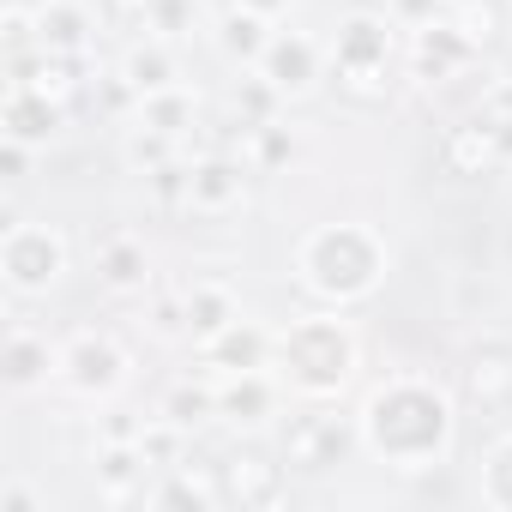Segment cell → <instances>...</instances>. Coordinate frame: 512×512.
Listing matches in <instances>:
<instances>
[{"label":"cell","instance_id":"6da1fadb","mask_svg":"<svg viewBox=\"0 0 512 512\" xmlns=\"http://www.w3.org/2000/svg\"><path fill=\"white\" fill-rule=\"evenodd\" d=\"M356 428H362V452L398 476H422V470H440L458 446V404L440 380L428 374H386L362 410H356Z\"/></svg>","mask_w":512,"mask_h":512},{"label":"cell","instance_id":"7a4b0ae2","mask_svg":"<svg viewBox=\"0 0 512 512\" xmlns=\"http://www.w3.org/2000/svg\"><path fill=\"white\" fill-rule=\"evenodd\" d=\"M290 272L320 308H356V302L380 296V284L392 272V253H386V235L374 223L344 217V223H314L296 241Z\"/></svg>","mask_w":512,"mask_h":512},{"label":"cell","instance_id":"3957f363","mask_svg":"<svg viewBox=\"0 0 512 512\" xmlns=\"http://www.w3.org/2000/svg\"><path fill=\"white\" fill-rule=\"evenodd\" d=\"M362 368V338L356 326L344 320V308H320V314H302L278 332V350H272V374L284 380L290 398L302 404H338L350 392Z\"/></svg>","mask_w":512,"mask_h":512},{"label":"cell","instance_id":"277c9868","mask_svg":"<svg viewBox=\"0 0 512 512\" xmlns=\"http://www.w3.org/2000/svg\"><path fill=\"white\" fill-rule=\"evenodd\" d=\"M398 55H404V43H398L392 13H350V19H338V37H332V49H326L332 79H338L356 103H380V97L392 91Z\"/></svg>","mask_w":512,"mask_h":512},{"label":"cell","instance_id":"5b68a950","mask_svg":"<svg viewBox=\"0 0 512 512\" xmlns=\"http://www.w3.org/2000/svg\"><path fill=\"white\" fill-rule=\"evenodd\" d=\"M73 266V247L55 223H7L0 235V284H7L19 302L49 296Z\"/></svg>","mask_w":512,"mask_h":512},{"label":"cell","instance_id":"8992f818","mask_svg":"<svg viewBox=\"0 0 512 512\" xmlns=\"http://www.w3.org/2000/svg\"><path fill=\"white\" fill-rule=\"evenodd\" d=\"M356 452H362V428H356V416H338L332 404H302L284 422V464L290 470L326 476V470L350 464Z\"/></svg>","mask_w":512,"mask_h":512},{"label":"cell","instance_id":"52a82bcc","mask_svg":"<svg viewBox=\"0 0 512 512\" xmlns=\"http://www.w3.org/2000/svg\"><path fill=\"white\" fill-rule=\"evenodd\" d=\"M127 368L133 362H127V350H121L115 332L85 326L67 344H55V386L73 392V398H115L127 386Z\"/></svg>","mask_w":512,"mask_h":512},{"label":"cell","instance_id":"ba28073f","mask_svg":"<svg viewBox=\"0 0 512 512\" xmlns=\"http://www.w3.org/2000/svg\"><path fill=\"white\" fill-rule=\"evenodd\" d=\"M217 476H223V500L241 506V512H272V506L290 500V464H284V452L272 458L260 446H235L217 464Z\"/></svg>","mask_w":512,"mask_h":512},{"label":"cell","instance_id":"9c48e42d","mask_svg":"<svg viewBox=\"0 0 512 512\" xmlns=\"http://www.w3.org/2000/svg\"><path fill=\"white\" fill-rule=\"evenodd\" d=\"M476 55H482V49L458 31L452 13L434 19V25H422V31H410V43H404V67H410L416 85H446V79H458Z\"/></svg>","mask_w":512,"mask_h":512},{"label":"cell","instance_id":"30bf717a","mask_svg":"<svg viewBox=\"0 0 512 512\" xmlns=\"http://www.w3.org/2000/svg\"><path fill=\"white\" fill-rule=\"evenodd\" d=\"M211 380H217V374H211ZM278 404H284V380H278L272 368L223 374V380H217V422L235 428V434H260V428H272Z\"/></svg>","mask_w":512,"mask_h":512},{"label":"cell","instance_id":"8fae6325","mask_svg":"<svg viewBox=\"0 0 512 512\" xmlns=\"http://www.w3.org/2000/svg\"><path fill=\"white\" fill-rule=\"evenodd\" d=\"M326 49L314 43V37H302V31H278L272 37V49L260 55V73L278 85V97L284 103H302V97H314L320 91V79H326Z\"/></svg>","mask_w":512,"mask_h":512},{"label":"cell","instance_id":"7c38bea8","mask_svg":"<svg viewBox=\"0 0 512 512\" xmlns=\"http://www.w3.org/2000/svg\"><path fill=\"white\" fill-rule=\"evenodd\" d=\"M247 157H223V151H205L187 163V211L199 217H229L247 205Z\"/></svg>","mask_w":512,"mask_h":512},{"label":"cell","instance_id":"4fadbf2b","mask_svg":"<svg viewBox=\"0 0 512 512\" xmlns=\"http://www.w3.org/2000/svg\"><path fill=\"white\" fill-rule=\"evenodd\" d=\"M272 350H278V332H266L260 320H235V326H223L211 344H199V362H205V374H253V368H272Z\"/></svg>","mask_w":512,"mask_h":512},{"label":"cell","instance_id":"5bb4252c","mask_svg":"<svg viewBox=\"0 0 512 512\" xmlns=\"http://www.w3.org/2000/svg\"><path fill=\"white\" fill-rule=\"evenodd\" d=\"M67 121V103L31 91V85H7V103H0V139H19L31 151H43Z\"/></svg>","mask_w":512,"mask_h":512},{"label":"cell","instance_id":"9a60e30c","mask_svg":"<svg viewBox=\"0 0 512 512\" xmlns=\"http://www.w3.org/2000/svg\"><path fill=\"white\" fill-rule=\"evenodd\" d=\"M440 163H446V175L476 181V175H494V169H500V163H512V157H506L500 133H494L482 115H470V121L446 127V139H440Z\"/></svg>","mask_w":512,"mask_h":512},{"label":"cell","instance_id":"2e32d148","mask_svg":"<svg viewBox=\"0 0 512 512\" xmlns=\"http://www.w3.org/2000/svg\"><path fill=\"white\" fill-rule=\"evenodd\" d=\"M97 284L109 296H145L151 290V247L133 229H115L97 241Z\"/></svg>","mask_w":512,"mask_h":512},{"label":"cell","instance_id":"e0dca14e","mask_svg":"<svg viewBox=\"0 0 512 512\" xmlns=\"http://www.w3.org/2000/svg\"><path fill=\"white\" fill-rule=\"evenodd\" d=\"M241 320V302H235V290L223 284V278H193V284H181V338H193V344H211L223 326H235Z\"/></svg>","mask_w":512,"mask_h":512},{"label":"cell","instance_id":"ac0fdd59","mask_svg":"<svg viewBox=\"0 0 512 512\" xmlns=\"http://www.w3.org/2000/svg\"><path fill=\"white\" fill-rule=\"evenodd\" d=\"M145 476L151 458L139 452V440H103L97 446V500L103 506H127V500H145Z\"/></svg>","mask_w":512,"mask_h":512},{"label":"cell","instance_id":"d6986e66","mask_svg":"<svg viewBox=\"0 0 512 512\" xmlns=\"http://www.w3.org/2000/svg\"><path fill=\"white\" fill-rule=\"evenodd\" d=\"M145 506H157V512H211V506H223V476L193 470L181 458V464L157 470V482L145 488Z\"/></svg>","mask_w":512,"mask_h":512},{"label":"cell","instance_id":"ffe728a7","mask_svg":"<svg viewBox=\"0 0 512 512\" xmlns=\"http://www.w3.org/2000/svg\"><path fill=\"white\" fill-rule=\"evenodd\" d=\"M97 43V13L85 0H43L37 7V49L49 55H91Z\"/></svg>","mask_w":512,"mask_h":512},{"label":"cell","instance_id":"44dd1931","mask_svg":"<svg viewBox=\"0 0 512 512\" xmlns=\"http://www.w3.org/2000/svg\"><path fill=\"white\" fill-rule=\"evenodd\" d=\"M272 37H278V25L260 19V13H247V7H235V0H229V13L211 25V43H217V55L229 67H260V55L272 49Z\"/></svg>","mask_w":512,"mask_h":512},{"label":"cell","instance_id":"7402d4cb","mask_svg":"<svg viewBox=\"0 0 512 512\" xmlns=\"http://www.w3.org/2000/svg\"><path fill=\"white\" fill-rule=\"evenodd\" d=\"M0 374H7L13 392L49 386V380H55V350H49V338L31 332V326H13V332H7V356H0Z\"/></svg>","mask_w":512,"mask_h":512},{"label":"cell","instance_id":"603a6c76","mask_svg":"<svg viewBox=\"0 0 512 512\" xmlns=\"http://www.w3.org/2000/svg\"><path fill=\"white\" fill-rule=\"evenodd\" d=\"M139 97H157V91H169V85H181V61H175V43H163V37H145V43H133L127 55H121V67H115Z\"/></svg>","mask_w":512,"mask_h":512},{"label":"cell","instance_id":"cb8c5ba5","mask_svg":"<svg viewBox=\"0 0 512 512\" xmlns=\"http://www.w3.org/2000/svg\"><path fill=\"white\" fill-rule=\"evenodd\" d=\"M133 121H145V127H157V133H169L175 145H187L193 127H199V97H193L187 85H169V91H157V97H139Z\"/></svg>","mask_w":512,"mask_h":512},{"label":"cell","instance_id":"d4e9b609","mask_svg":"<svg viewBox=\"0 0 512 512\" xmlns=\"http://www.w3.org/2000/svg\"><path fill=\"white\" fill-rule=\"evenodd\" d=\"M278 115H284L278 85H272L260 67H241V79L229 85V121L247 133V127H266V121H278Z\"/></svg>","mask_w":512,"mask_h":512},{"label":"cell","instance_id":"484cf974","mask_svg":"<svg viewBox=\"0 0 512 512\" xmlns=\"http://www.w3.org/2000/svg\"><path fill=\"white\" fill-rule=\"evenodd\" d=\"M157 416H169L175 428H205V422H217V380L211 374H187V380H175L169 392H163V404H157Z\"/></svg>","mask_w":512,"mask_h":512},{"label":"cell","instance_id":"4316f807","mask_svg":"<svg viewBox=\"0 0 512 512\" xmlns=\"http://www.w3.org/2000/svg\"><path fill=\"white\" fill-rule=\"evenodd\" d=\"M470 398L482 410H512V350L488 344L470 356Z\"/></svg>","mask_w":512,"mask_h":512},{"label":"cell","instance_id":"83f0119b","mask_svg":"<svg viewBox=\"0 0 512 512\" xmlns=\"http://www.w3.org/2000/svg\"><path fill=\"white\" fill-rule=\"evenodd\" d=\"M181 157V145L169 139V133H157V127H145V121H133L127 133H121V163L133 169V175H157L163 163H175Z\"/></svg>","mask_w":512,"mask_h":512},{"label":"cell","instance_id":"f1b7e54d","mask_svg":"<svg viewBox=\"0 0 512 512\" xmlns=\"http://www.w3.org/2000/svg\"><path fill=\"white\" fill-rule=\"evenodd\" d=\"M241 157H247L253 175H266V169L290 163V157H296V133L284 127V115L266 121V127H247V133H241Z\"/></svg>","mask_w":512,"mask_h":512},{"label":"cell","instance_id":"f546056e","mask_svg":"<svg viewBox=\"0 0 512 512\" xmlns=\"http://www.w3.org/2000/svg\"><path fill=\"white\" fill-rule=\"evenodd\" d=\"M476 500L488 512H512V434H500L482 452V476H476Z\"/></svg>","mask_w":512,"mask_h":512},{"label":"cell","instance_id":"4dcf8cb0","mask_svg":"<svg viewBox=\"0 0 512 512\" xmlns=\"http://www.w3.org/2000/svg\"><path fill=\"white\" fill-rule=\"evenodd\" d=\"M145 37H163V43H175V37H193V19H199V0H145Z\"/></svg>","mask_w":512,"mask_h":512},{"label":"cell","instance_id":"1f68e13d","mask_svg":"<svg viewBox=\"0 0 512 512\" xmlns=\"http://www.w3.org/2000/svg\"><path fill=\"white\" fill-rule=\"evenodd\" d=\"M452 19H458V31H464L476 49H488V43L500 37V13H494V0H470V7H452Z\"/></svg>","mask_w":512,"mask_h":512},{"label":"cell","instance_id":"d6a6232c","mask_svg":"<svg viewBox=\"0 0 512 512\" xmlns=\"http://www.w3.org/2000/svg\"><path fill=\"white\" fill-rule=\"evenodd\" d=\"M494 133H500V145H506V157H512V79H500V85H488L482 91V109H476Z\"/></svg>","mask_w":512,"mask_h":512},{"label":"cell","instance_id":"836d02e7","mask_svg":"<svg viewBox=\"0 0 512 512\" xmlns=\"http://www.w3.org/2000/svg\"><path fill=\"white\" fill-rule=\"evenodd\" d=\"M151 181V199L163 205V211H187V163L175 157V163H163L157 175H145Z\"/></svg>","mask_w":512,"mask_h":512},{"label":"cell","instance_id":"e575fe53","mask_svg":"<svg viewBox=\"0 0 512 512\" xmlns=\"http://www.w3.org/2000/svg\"><path fill=\"white\" fill-rule=\"evenodd\" d=\"M386 13H392L398 31H422V25L446 19V0H386Z\"/></svg>","mask_w":512,"mask_h":512},{"label":"cell","instance_id":"d590c367","mask_svg":"<svg viewBox=\"0 0 512 512\" xmlns=\"http://www.w3.org/2000/svg\"><path fill=\"white\" fill-rule=\"evenodd\" d=\"M25 169H31V145L0 139V181H25Z\"/></svg>","mask_w":512,"mask_h":512},{"label":"cell","instance_id":"8d00e7d4","mask_svg":"<svg viewBox=\"0 0 512 512\" xmlns=\"http://www.w3.org/2000/svg\"><path fill=\"white\" fill-rule=\"evenodd\" d=\"M0 512H43V500L25 482H7V488H0Z\"/></svg>","mask_w":512,"mask_h":512},{"label":"cell","instance_id":"74e56055","mask_svg":"<svg viewBox=\"0 0 512 512\" xmlns=\"http://www.w3.org/2000/svg\"><path fill=\"white\" fill-rule=\"evenodd\" d=\"M235 7H247V13H260V19H272V25H284V19L296 13V0H235Z\"/></svg>","mask_w":512,"mask_h":512},{"label":"cell","instance_id":"f35d334b","mask_svg":"<svg viewBox=\"0 0 512 512\" xmlns=\"http://www.w3.org/2000/svg\"><path fill=\"white\" fill-rule=\"evenodd\" d=\"M139 434H145V416H127V410H121V416L103 422V440H139Z\"/></svg>","mask_w":512,"mask_h":512},{"label":"cell","instance_id":"ab89813d","mask_svg":"<svg viewBox=\"0 0 512 512\" xmlns=\"http://www.w3.org/2000/svg\"><path fill=\"white\" fill-rule=\"evenodd\" d=\"M115 13H145V0H109Z\"/></svg>","mask_w":512,"mask_h":512},{"label":"cell","instance_id":"60d3db41","mask_svg":"<svg viewBox=\"0 0 512 512\" xmlns=\"http://www.w3.org/2000/svg\"><path fill=\"white\" fill-rule=\"evenodd\" d=\"M446 7H470V0H446Z\"/></svg>","mask_w":512,"mask_h":512}]
</instances>
